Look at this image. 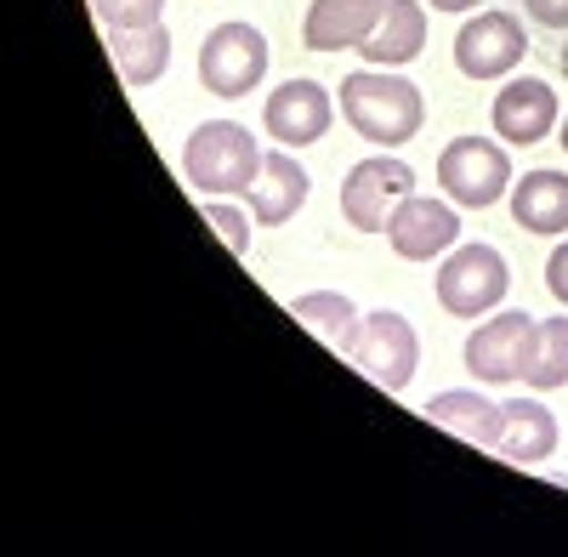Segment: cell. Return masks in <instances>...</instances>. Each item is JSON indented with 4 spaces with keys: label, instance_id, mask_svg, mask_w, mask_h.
<instances>
[{
    "label": "cell",
    "instance_id": "obj_3",
    "mask_svg": "<svg viewBox=\"0 0 568 557\" xmlns=\"http://www.w3.org/2000/svg\"><path fill=\"white\" fill-rule=\"evenodd\" d=\"M347 364H358L364 376L382 387V393H404L415 382V364H420V336L415 324L393 307H369L358 336L347 347Z\"/></svg>",
    "mask_w": 568,
    "mask_h": 557
},
{
    "label": "cell",
    "instance_id": "obj_12",
    "mask_svg": "<svg viewBox=\"0 0 568 557\" xmlns=\"http://www.w3.org/2000/svg\"><path fill=\"white\" fill-rule=\"evenodd\" d=\"M557 125V91L540 80V74H524V80H506L495 91V131L506 143L529 149Z\"/></svg>",
    "mask_w": 568,
    "mask_h": 557
},
{
    "label": "cell",
    "instance_id": "obj_9",
    "mask_svg": "<svg viewBox=\"0 0 568 557\" xmlns=\"http://www.w3.org/2000/svg\"><path fill=\"white\" fill-rule=\"evenodd\" d=\"M529 58V34L511 12H478L455 34V69L466 80H500Z\"/></svg>",
    "mask_w": 568,
    "mask_h": 557
},
{
    "label": "cell",
    "instance_id": "obj_11",
    "mask_svg": "<svg viewBox=\"0 0 568 557\" xmlns=\"http://www.w3.org/2000/svg\"><path fill=\"white\" fill-rule=\"evenodd\" d=\"M329 98H324V85L313 80H284L267 91V109H262V125L278 149H307L318 143V136L329 131Z\"/></svg>",
    "mask_w": 568,
    "mask_h": 557
},
{
    "label": "cell",
    "instance_id": "obj_13",
    "mask_svg": "<svg viewBox=\"0 0 568 557\" xmlns=\"http://www.w3.org/2000/svg\"><path fill=\"white\" fill-rule=\"evenodd\" d=\"M382 12H387V0H313L302 18V40L313 52H342V45L369 40Z\"/></svg>",
    "mask_w": 568,
    "mask_h": 557
},
{
    "label": "cell",
    "instance_id": "obj_14",
    "mask_svg": "<svg viewBox=\"0 0 568 557\" xmlns=\"http://www.w3.org/2000/svg\"><path fill=\"white\" fill-rule=\"evenodd\" d=\"M500 404H506V422H500L495 455H506L511 467H540L557 449V415L535 398H500Z\"/></svg>",
    "mask_w": 568,
    "mask_h": 557
},
{
    "label": "cell",
    "instance_id": "obj_19",
    "mask_svg": "<svg viewBox=\"0 0 568 557\" xmlns=\"http://www.w3.org/2000/svg\"><path fill=\"white\" fill-rule=\"evenodd\" d=\"M109 58H114V69H120L125 85H154L165 74V63H171V34L160 23L120 29V34H109Z\"/></svg>",
    "mask_w": 568,
    "mask_h": 557
},
{
    "label": "cell",
    "instance_id": "obj_15",
    "mask_svg": "<svg viewBox=\"0 0 568 557\" xmlns=\"http://www.w3.org/2000/svg\"><path fill=\"white\" fill-rule=\"evenodd\" d=\"M426 422L466 438L471 449H495L500 444V422H506V404L484 398V393H438L433 404H426Z\"/></svg>",
    "mask_w": 568,
    "mask_h": 557
},
{
    "label": "cell",
    "instance_id": "obj_5",
    "mask_svg": "<svg viewBox=\"0 0 568 557\" xmlns=\"http://www.w3.org/2000/svg\"><path fill=\"white\" fill-rule=\"evenodd\" d=\"M438 182H444V194L455 205L489 211L511 189V160H506L500 143H489V136H455V143H444V154H438Z\"/></svg>",
    "mask_w": 568,
    "mask_h": 557
},
{
    "label": "cell",
    "instance_id": "obj_20",
    "mask_svg": "<svg viewBox=\"0 0 568 557\" xmlns=\"http://www.w3.org/2000/svg\"><path fill=\"white\" fill-rule=\"evenodd\" d=\"M291 313L307 324L313 336H324L342 358H347V347H353V336H358V324H364V313H358L342 291H307V296L291 302Z\"/></svg>",
    "mask_w": 568,
    "mask_h": 557
},
{
    "label": "cell",
    "instance_id": "obj_7",
    "mask_svg": "<svg viewBox=\"0 0 568 557\" xmlns=\"http://www.w3.org/2000/svg\"><path fill=\"white\" fill-rule=\"evenodd\" d=\"M535 336H540L535 313H489V324H478V331L466 336V369L484 387L524 382L529 358H535Z\"/></svg>",
    "mask_w": 568,
    "mask_h": 557
},
{
    "label": "cell",
    "instance_id": "obj_4",
    "mask_svg": "<svg viewBox=\"0 0 568 557\" xmlns=\"http://www.w3.org/2000/svg\"><path fill=\"white\" fill-rule=\"evenodd\" d=\"M415 194V171L393 154H369L342 176V216L353 222V234H387L393 211Z\"/></svg>",
    "mask_w": 568,
    "mask_h": 557
},
{
    "label": "cell",
    "instance_id": "obj_23",
    "mask_svg": "<svg viewBox=\"0 0 568 557\" xmlns=\"http://www.w3.org/2000/svg\"><path fill=\"white\" fill-rule=\"evenodd\" d=\"M205 222L216 227V240H222L233 256H245V251H251V222H245V211H233V205L211 200V205H205Z\"/></svg>",
    "mask_w": 568,
    "mask_h": 557
},
{
    "label": "cell",
    "instance_id": "obj_27",
    "mask_svg": "<svg viewBox=\"0 0 568 557\" xmlns=\"http://www.w3.org/2000/svg\"><path fill=\"white\" fill-rule=\"evenodd\" d=\"M562 149H568V114H562Z\"/></svg>",
    "mask_w": 568,
    "mask_h": 557
},
{
    "label": "cell",
    "instance_id": "obj_17",
    "mask_svg": "<svg viewBox=\"0 0 568 557\" xmlns=\"http://www.w3.org/2000/svg\"><path fill=\"white\" fill-rule=\"evenodd\" d=\"M420 45H426V12L415 0H387L382 23L369 29V40H358V52L375 69H404V63L420 58Z\"/></svg>",
    "mask_w": 568,
    "mask_h": 557
},
{
    "label": "cell",
    "instance_id": "obj_18",
    "mask_svg": "<svg viewBox=\"0 0 568 557\" xmlns=\"http://www.w3.org/2000/svg\"><path fill=\"white\" fill-rule=\"evenodd\" d=\"M511 222L524 234H562L568 227V176L562 171H529L511 189Z\"/></svg>",
    "mask_w": 568,
    "mask_h": 557
},
{
    "label": "cell",
    "instance_id": "obj_2",
    "mask_svg": "<svg viewBox=\"0 0 568 557\" xmlns=\"http://www.w3.org/2000/svg\"><path fill=\"white\" fill-rule=\"evenodd\" d=\"M256 171H262L256 136L233 120L194 125V136H187V149H182V182L194 194H251Z\"/></svg>",
    "mask_w": 568,
    "mask_h": 557
},
{
    "label": "cell",
    "instance_id": "obj_8",
    "mask_svg": "<svg viewBox=\"0 0 568 557\" xmlns=\"http://www.w3.org/2000/svg\"><path fill=\"white\" fill-rule=\"evenodd\" d=\"M267 74V40L251 23H216L200 45V85L216 98H245Z\"/></svg>",
    "mask_w": 568,
    "mask_h": 557
},
{
    "label": "cell",
    "instance_id": "obj_1",
    "mask_svg": "<svg viewBox=\"0 0 568 557\" xmlns=\"http://www.w3.org/2000/svg\"><path fill=\"white\" fill-rule=\"evenodd\" d=\"M342 114L358 136H369L375 149H404L409 136H420V120H426V103L420 91L398 74H382V69H353L342 80Z\"/></svg>",
    "mask_w": 568,
    "mask_h": 557
},
{
    "label": "cell",
    "instance_id": "obj_10",
    "mask_svg": "<svg viewBox=\"0 0 568 557\" xmlns=\"http://www.w3.org/2000/svg\"><path fill=\"white\" fill-rule=\"evenodd\" d=\"M387 240L404 262H433L444 251H455L460 240V216H455V200H426V194H409L393 222H387Z\"/></svg>",
    "mask_w": 568,
    "mask_h": 557
},
{
    "label": "cell",
    "instance_id": "obj_6",
    "mask_svg": "<svg viewBox=\"0 0 568 557\" xmlns=\"http://www.w3.org/2000/svg\"><path fill=\"white\" fill-rule=\"evenodd\" d=\"M506 291H511V273L495 245H455L438 267V302L455 318H478V313L500 307Z\"/></svg>",
    "mask_w": 568,
    "mask_h": 557
},
{
    "label": "cell",
    "instance_id": "obj_24",
    "mask_svg": "<svg viewBox=\"0 0 568 557\" xmlns=\"http://www.w3.org/2000/svg\"><path fill=\"white\" fill-rule=\"evenodd\" d=\"M524 12L540 29H568V0H524Z\"/></svg>",
    "mask_w": 568,
    "mask_h": 557
},
{
    "label": "cell",
    "instance_id": "obj_22",
    "mask_svg": "<svg viewBox=\"0 0 568 557\" xmlns=\"http://www.w3.org/2000/svg\"><path fill=\"white\" fill-rule=\"evenodd\" d=\"M91 12H98V23H103L109 34H120V29H149V23H160L165 0H91Z\"/></svg>",
    "mask_w": 568,
    "mask_h": 557
},
{
    "label": "cell",
    "instance_id": "obj_26",
    "mask_svg": "<svg viewBox=\"0 0 568 557\" xmlns=\"http://www.w3.org/2000/svg\"><path fill=\"white\" fill-rule=\"evenodd\" d=\"M433 7H438V12H471L478 0H433Z\"/></svg>",
    "mask_w": 568,
    "mask_h": 557
},
{
    "label": "cell",
    "instance_id": "obj_16",
    "mask_svg": "<svg viewBox=\"0 0 568 557\" xmlns=\"http://www.w3.org/2000/svg\"><path fill=\"white\" fill-rule=\"evenodd\" d=\"M302 205H307V171L284 149L278 154H262V171L251 182V216L262 227H278V222H291Z\"/></svg>",
    "mask_w": 568,
    "mask_h": 557
},
{
    "label": "cell",
    "instance_id": "obj_25",
    "mask_svg": "<svg viewBox=\"0 0 568 557\" xmlns=\"http://www.w3.org/2000/svg\"><path fill=\"white\" fill-rule=\"evenodd\" d=\"M546 285H551V296L568 307V245L551 251V262H546Z\"/></svg>",
    "mask_w": 568,
    "mask_h": 557
},
{
    "label": "cell",
    "instance_id": "obj_21",
    "mask_svg": "<svg viewBox=\"0 0 568 557\" xmlns=\"http://www.w3.org/2000/svg\"><path fill=\"white\" fill-rule=\"evenodd\" d=\"M535 393H557L568 382V313L540 318V336H535V358H529V376Z\"/></svg>",
    "mask_w": 568,
    "mask_h": 557
},
{
    "label": "cell",
    "instance_id": "obj_28",
    "mask_svg": "<svg viewBox=\"0 0 568 557\" xmlns=\"http://www.w3.org/2000/svg\"><path fill=\"white\" fill-rule=\"evenodd\" d=\"M562 74H568V45H562Z\"/></svg>",
    "mask_w": 568,
    "mask_h": 557
}]
</instances>
